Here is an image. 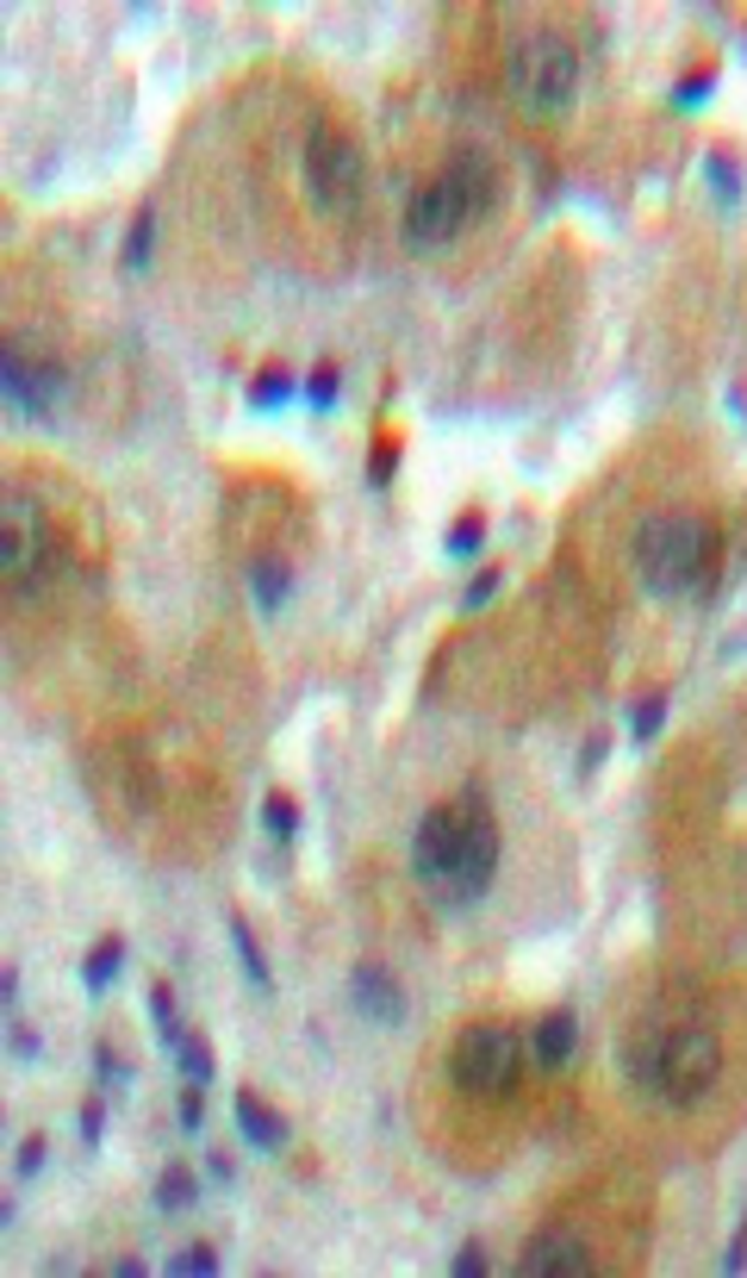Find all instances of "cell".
Returning <instances> with one entry per match:
<instances>
[{"label":"cell","mask_w":747,"mask_h":1278,"mask_svg":"<svg viewBox=\"0 0 747 1278\" xmlns=\"http://www.w3.org/2000/svg\"><path fill=\"white\" fill-rule=\"evenodd\" d=\"M616 1061H623V1085L642 1105L691 1117L698 1105H710L723 1091L728 1035L698 1005H654L630 1029V1042L616 1047Z\"/></svg>","instance_id":"cell-1"},{"label":"cell","mask_w":747,"mask_h":1278,"mask_svg":"<svg viewBox=\"0 0 747 1278\" xmlns=\"http://www.w3.org/2000/svg\"><path fill=\"white\" fill-rule=\"evenodd\" d=\"M411 867L418 886L437 898L442 910H467L493 892L498 873V817L479 793H461L437 811H423L418 836H411Z\"/></svg>","instance_id":"cell-2"},{"label":"cell","mask_w":747,"mask_h":1278,"mask_svg":"<svg viewBox=\"0 0 747 1278\" xmlns=\"http://www.w3.org/2000/svg\"><path fill=\"white\" fill-rule=\"evenodd\" d=\"M493 200H498L493 156L467 144V150H455L430 181L411 188V200H405V244H411L418 256H442L455 237H467L479 218L493 213Z\"/></svg>","instance_id":"cell-3"},{"label":"cell","mask_w":747,"mask_h":1278,"mask_svg":"<svg viewBox=\"0 0 747 1278\" xmlns=\"http://www.w3.org/2000/svg\"><path fill=\"white\" fill-rule=\"evenodd\" d=\"M723 562V530L704 512H648L635 524V581L660 599L710 593Z\"/></svg>","instance_id":"cell-4"},{"label":"cell","mask_w":747,"mask_h":1278,"mask_svg":"<svg viewBox=\"0 0 747 1278\" xmlns=\"http://www.w3.org/2000/svg\"><path fill=\"white\" fill-rule=\"evenodd\" d=\"M442 1079H449V1091L461 1105H474V1110L511 1105L523 1091V1035L511 1023H498V1017H479V1023H467L449 1042Z\"/></svg>","instance_id":"cell-5"},{"label":"cell","mask_w":747,"mask_h":1278,"mask_svg":"<svg viewBox=\"0 0 747 1278\" xmlns=\"http://www.w3.org/2000/svg\"><path fill=\"white\" fill-rule=\"evenodd\" d=\"M505 88H511V100H518L523 119L548 125V119H561L579 94V51L561 38V32H523V38L511 44V57H505Z\"/></svg>","instance_id":"cell-6"},{"label":"cell","mask_w":747,"mask_h":1278,"mask_svg":"<svg viewBox=\"0 0 747 1278\" xmlns=\"http://www.w3.org/2000/svg\"><path fill=\"white\" fill-rule=\"evenodd\" d=\"M299 162H306V194H312L318 213L349 218L355 206H362L367 162H362V144H355L349 132H337V125H312Z\"/></svg>","instance_id":"cell-7"},{"label":"cell","mask_w":747,"mask_h":1278,"mask_svg":"<svg viewBox=\"0 0 747 1278\" xmlns=\"http://www.w3.org/2000/svg\"><path fill=\"white\" fill-rule=\"evenodd\" d=\"M44 562H50V518L38 512V500L25 486H13L7 512H0V581L13 586L20 599H32Z\"/></svg>","instance_id":"cell-8"},{"label":"cell","mask_w":747,"mask_h":1278,"mask_svg":"<svg viewBox=\"0 0 747 1278\" xmlns=\"http://www.w3.org/2000/svg\"><path fill=\"white\" fill-rule=\"evenodd\" d=\"M0 388H7V406L20 412V418H50L63 400V369L50 356H32L13 337V344L0 349Z\"/></svg>","instance_id":"cell-9"},{"label":"cell","mask_w":747,"mask_h":1278,"mask_svg":"<svg viewBox=\"0 0 747 1278\" xmlns=\"http://www.w3.org/2000/svg\"><path fill=\"white\" fill-rule=\"evenodd\" d=\"M523 1278H592L598 1273V1254L592 1241L579 1235V1229H542L518 1259Z\"/></svg>","instance_id":"cell-10"},{"label":"cell","mask_w":747,"mask_h":1278,"mask_svg":"<svg viewBox=\"0 0 747 1278\" xmlns=\"http://www.w3.org/2000/svg\"><path fill=\"white\" fill-rule=\"evenodd\" d=\"M530 1054H536V1066L548 1073V1079L567 1073L574 1054H579V1017H574V1010H548V1017L530 1029Z\"/></svg>","instance_id":"cell-11"},{"label":"cell","mask_w":747,"mask_h":1278,"mask_svg":"<svg viewBox=\"0 0 747 1278\" xmlns=\"http://www.w3.org/2000/svg\"><path fill=\"white\" fill-rule=\"evenodd\" d=\"M349 998H355V1010H367L374 1023H405V991L393 986V973H381V967H355L349 973Z\"/></svg>","instance_id":"cell-12"},{"label":"cell","mask_w":747,"mask_h":1278,"mask_svg":"<svg viewBox=\"0 0 747 1278\" xmlns=\"http://www.w3.org/2000/svg\"><path fill=\"white\" fill-rule=\"evenodd\" d=\"M237 1129H244L256 1147H281V1142H287V1117H274V1110L262 1105L256 1091H244V1098H237Z\"/></svg>","instance_id":"cell-13"},{"label":"cell","mask_w":747,"mask_h":1278,"mask_svg":"<svg viewBox=\"0 0 747 1278\" xmlns=\"http://www.w3.org/2000/svg\"><path fill=\"white\" fill-rule=\"evenodd\" d=\"M249 593H256L262 612H274V605L293 593V568L281 562V556H256V562H249Z\"/></svg>","instance_id":"cell-14"},{"label":"cell","mask_w":747,"mask_h":1278,"mask_svg":"<svg viewBox=\"0 0 747 1278\" xmlns=\"http://www.w3.org/2000/svg\"><path fill=\"white\" fill-rule=\"evenodd\" d=\"M118 961H125V949H118V942H100V949L81 961V986L106 991V986H113V973H118Z\"/></svg>","instance_id":"cell-15"},{"label":"cell","mask_w":747,"mask_h":1278,"mask_svg":"<svg viewBox=\"0 0 747 1278\" xmlns=\"http://www.w3.org/2000/svg\"><path fill=\"white\" fill-rule=\"evenodd\" d=\"M150 244H156V206H144V213H137V225H132V237H125V274H144V262H150Z\"/></svg>","instance_id":"cell-16"},{"label":"cell","mask_w":747,"mask_h":1278,"mask_svg":"<svg viewBox=\"0 0 747 1278\" xmlns=\"http://www.w3.org/2000/svg\"><path fill=\"white\" fill-rule=\"evenodd\" d=\"M174 1061H181V1079H188V1085H206L212 1079V1047L200 1042V1035H181Z\"/></svg>","instance_id":"cell-17"},{"label":"cell","mask_w":747,"mask_h":1278,"mask_svg":"<svg viewBox=\"0 0 747 1278\" xmlns=\"http://www.w3.org/2000/svg\"><path fill=\"white\" fill-rule=\"evenodd\" d=\"M230 942H237V961H244V973L256 979V991H269L274 979H269V961H262V949H256V935H249L244 923H230Z\"/></svg>","instance_id":"cell-18"},{"label":"cell","mask_w":747,"mask_h":1278,"mask_svg":"<svg viewBox=\"0 0 747 1278\" xmlns=\"http://www.w3.org/2000/svg\"><path fill=\"white\" fill-rule=\"evenodd\" d=\"M479 537H486V518H479V512H461L455 530H449V549H455V556H474Z\"/></svg>","instance_id":"cell-19"},{"label":"cell","mask_w":747,"mask_h":1278,"mask_svg":"<svg viewBox=\"0 0 747 1278\" xmlns=\"http://www.w3.org/2000/svg\"><path fill=\"white\" fill-rule=\"evenodd\" d=\"M393 468H399V437H381V444H374V462H367V481L386 486L393 481Z\"/></svg>","instance_id":"cell-20"},{"label":"cell","mask_w":747,"mask_h":1278,"mask_svg":"<svg viewBox=\"0 0 747 1278\" xmlns=\"http://www.w3.org/2000/svg\"><path fill=\"white\" fill-rule=\"evenodd\" d=\"M262 823H269V830L281 836V842H293V836H299V811H293L287 798H269V811H262Z\"/></svg>","instance_id":"cell-21"},{"label":"cell","mask_w":747,"mask_h":1278,"mask_svg":"<svg viewBox=\"0 0 747 1278\" xmlns=\"http://www.w3.org/2000/svg\"><path fill=\"white\" fill-rule=\"evenodd\" d=\"M306 400L312 406H330V400H337V369H330V362H318V369L306 374Z\"/></svg>","instance_id":"cell-22"},{"label":"cell","mask_w":747,"mask_h":1278,"mask_svg":"<svg viewBox=\"0 0 747 1278\" xmlns=\"http://www.w3.org/2000/svg\"><path fill=\"white\" fill-rule=\"evenodd\" d=\"M188 1198H193V1173H181V1166H174L169 1179H162V1210H181Z\"/></svg>","instance_id":"cell-23"},{"label":"cell","mask_w":747,"mask_h":1278,"mask_svg":"<svg viewBox=\"0 0 747 1278\" xmlns=\"http://www.w3.org/2000/svg\"><path fill=\"white\" fill-rule=\"evenodd\" d=\"M249 393H256V406H274V400L287 393V374H281V369H262V374H256V388H249Z\"/></svg>","instance_id":"cell-24"},{"label":"cell","mask_w":747,"mask_h":1278,"mask_svg":"<svg viewBox=\"0 0 747 1278\" xmlns=\"http://www.w3.org/2000/svg\"><path fill=\"white\" fill-rule=\"evenodd\" d=\"M174 1273H218V1254L212 1247H188V1254H174Z\"/></svg>","instance_id":"cell-25"},{"label":"cell","mask_w":747,"mask_h":1278,"mask_svg":"<svg viewBox=\"0 0 747 1278\" xmlns=\"http://www.w3.org/2000/svg\"><path fill=\"white\" fill-rule=\"evenodd\" d=\"M206 1085H188L181 1091V1129H200V1117H206V1098H200Z\"/></svg>","instance_id":"cell-26"},{"label":"cell","mask_w":747,"mask_h":1278,"mask_svg":"<svg viewBox=\"0 0 747 1278\" xmlns=\"http://www.w3.org/2000/svg\"><path fill=\"white\" fill-rule=\"evenodd\" d=\"M660 711H667L660 698H648V705H635V737H642V742H648L654 730H660Z\"/></svg>","instance_id":"cell-27"},{"label":"cell","mask_w":747,"mask_h":1278,"mask_svg":"<svg viewBox=\"0 0 747 1278\" xmlns=\"http://www.w3.org/2000/svg\"><path fill=\"white\" fill-rule=\"evenodd\" d=\"M498 586H505V581H498V568H486V574H474V586H467V605H474V612H479V605L493 599Z\"/></svg>","instance_id":"cell-28"},{"label":"cell","mask_w":747,"mask_h":1278,"mask_svg":"<svg viewBox=\"0 0 747 1278\" xmlns=\"http://www.w3.org/2000/svg\"><path fill=\"white\" fill-rule=\"evenodd\" d=\"M449 1273H461V1278H479V1273H486V1254H479V1247H461Z\"/></svg>","instance_id":"cell-29"},{"label":"cell","mask_w":747,"mask_h":1278,"mask_svg":"<svg viewBox=\"0 0 747 1278\" xmlns=\"http://www.w3.org/2000/svg\"><path fill=\"white\" fill-rule=\"evenodd\" d=\"M704 169H710V181H716V188H723V194H742V181H735V169H728L723 156H710Z\"/></svg>","instance_id":"cell-30"},{"label":"cell","mask_w":747,"mask_h":1278,"mask_svg":"<svg viewBox=\"0 0 747 1278\" xmlns=\"http://www.w3.org/2000/svg\"><path fill=\"white\" fill-rule=\"evenodd\" d=\"M38 1166H44V1135H32V1142L20 1147V1179H32Z\"/></svg>","instance_id":"cell-31"},{"label":"cell","mask_w":747,"mask_h":1278,"mask_svg":"<svg viewBox=\"0 0 747 1278\" xmlns=\"http://www.w3.org/2000/svg\"><path fill=\"white\" fill-rule=\"evenodd\" d=\"M100 1129H106V1110L88 1105V1110H81V1135H88V1142H100Z\"/></svg>","instance_id":"cell-32"},{"label":"cell","mask_w":747,"mask_h":1278,"mask_svg":"<svg viewBox=\"0 0 747 1278\" xmlns=\"http://www.w3.org/2000/svg\"><path fill=\"white\" fill-rule=\"evenodd\" d=\"M704 88H710V76H698V81H679V107H691V100H704Z\"/></svg>","instance_id":"cell-33"}]
</instances>
